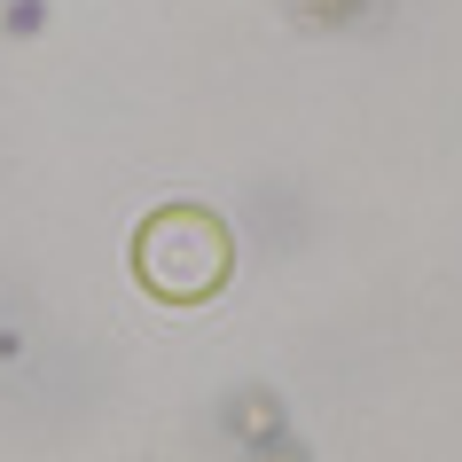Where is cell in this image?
Instances as JSON below:
<instances>
[{"label": "cell", "instance_id": "obj_1", "mask_svg": "<svg viewBox=\"0 0 462 462\" xmlns=\"http://www.w3.org/2000/svg\"><path fill=\"white\" fill-rule=\"evenodd\" d=\"M227 227H219L204 204H165V212L142 219V236H134V274H142L149 291L165 298V306H196V298H212L227 282Z\"/></svg>", "mask_w": 462, "mask_h": 462}]
</instances>
